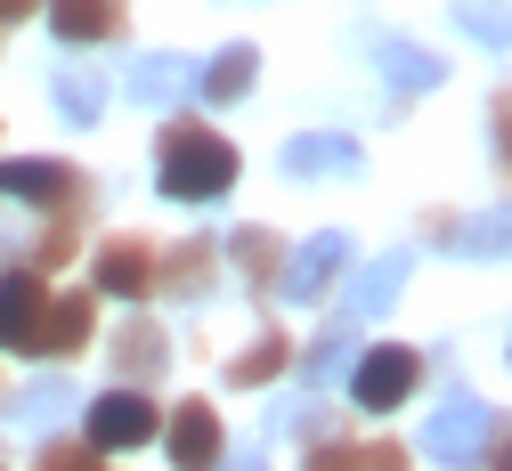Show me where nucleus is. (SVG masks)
<instances>
[{"label":"nucleus","mask_w":512,"mask_h":471,"mask_svg":"<svg viewBox=\"0 0 512 471\" xmlns=\"http://www.w3.org/2000/svg\"><path fill=\"white\" fill-rule=\"evenodd\" d=\"M155 187L171 204H220L236 187V147L220 130H204V122H171L155 139Z\"/></svg>","instance_id":"f257e3e1"},{"label":"nucleus","mask_w":512,"mask_h":471,"mask_svg":"<svg viewBox=\"0 0 512 471\" xmlns=\"http://www.w3.org/2000/svg\"><path fill=\"white\" fill-rule=\"evenodd\" d=\"M0 195H9V204H33V212L90 220V179H74L66 163H41V155H9L0 163Z\"/></svg>","instance_id":"f03ea898"},{"label":"nucleus","mask_w":512,"mask_h":471,"mask_svg":"<svg viewBox=\"0 0 512 471\" xmlns=\"http://www.w3.org/2000/svg\"><path fill=\"white\" fill-rule=\"evenodd\" d=\"M415 382H423V350H407V342H374V350H358L350 398H358L366 415H391V407H407V398H415Z\"/></svg>","instance_id":"7ed1b4c3"},{"label":"nucleus","mask_w":512,"mask_h":471,"mask_svg":"<svg viewBox=\"0 0 512 471\" xmlns=\"http://www.w3.org/2000/svg\"><path fill=\"white\" fill-rule=\"evenodd\" d=\"M358 268V244L342 236V228H317L301 252H285V277H277V293L285 301H326L342 277Z\"/></svg>","instance_id":"20e7f679"},{"label":"nucleus","mask_w":512,"mask_h":471,"mask_svg":"<svg viewBox=\"0 0 512 471\" xmlns=\"http://www.w3.org/2000/svg\"><path fill=\"white\" fill-rule=\"evenodd\" d=\"M82 244V220L74 212H33V220H0V268H57V260H74Z\"/></svg>","instance_id":"39448f33"},{"label":"nucleus","mask_w":512,"mask_h":471,"mask_svg":"<svg viewBox=\"0 0 512 471\" xmlns=\"http://www.w3.org/2000/svg\"><path fill=\"white\" fill-rule=\"evenodd\" d=\"M90 333H98V293H57V301H41V317H33V342H25V358H82L90 350Z\"/></svg>","instance_id":"423d86ee"},{"label":"nucleus","mask_w":512,"mask_h":471,"mask_svg":"<svg viewBox=\"0 0 512 471\" xmlns=\"http://www.w3.org/2000/svg\"><path fill=\"white\" fill-rule=\"evenodd\" d=\"M155 431H163V415H155L147 390H106V398H90V423H82V439H90L98 455H114V447H147Z\"/></svg>","instance_id":"0eeeda50"},{"label":"nucleus","mask_w":512,"mask_h":471,"mask_svg":"<svg viewBox=\"0 0 512 471\" xmlns=\"http://www.w3.org/2000/svg\"><path fill=\"white\" fill-rule=\"evenodd\" d=\"M488 398H472V390H447L439 398V415H431V431H423V447L439 455V463H472L480 455V439H488Z\"/></svg>","instance_id":"6e6552de"},{"label":"nucleus","mask_w":512,"mask_h":471,"mask_svg":"<svg viewBox=\"0 0 512 471\" xmlns=\"http://www.w3.org/2000/svg\"><path fill=\"white\" fill-rule=\"evenodd\" d=\"M90 293L147 301V293H155V244H147V236H106L98 260H90Z\"/></svg>","instance_id":"1a4fd4ad"},{"label":"nucleus","mask_w":512,"mask_h":471,"mask_svg":"<svg viewBox=\"0 0 512 471\" xmlns=\"http://www.w3.org/2000/svg\"><path fill=\"white\" fill-rule=\"evenodd\" d=\"M163 447H171V463H179V471H220V455H228L220 415L204 407V398H187V407H171V415H163Z\"/></svg>","instance_id":"9d476101"},{"label":"nucleus","mask_w":512,"mask_h":471,"mask_svg":"<svg viewBox=\"0 0 512 471\" xmlns=\"http://www.w3.org/2000/svg\"><path fill=\"white\" fill-rule=\"evenodd\" d=\"M407 268H415V252L399 244V252H382V260H366V268H350V293H342V317L350 325H366V317H382V309H391L399 301V285H407Z\"/></svg>","instance_id":"9b49d317"},{"label":"nucleus","mask_w":512,"mask_h":471,"mask_svg":"<svg viewBox=\"0 0 512 471\" xmlns=\"http://www.w3.org/2000/svg\"><path fill=\"white\" fill-rule=\"evenodd\" d=\"M212 285H220V252H212V236H179L171 252H155V293L204 301Z\"/></svg>","instance_id":"f8f14e48"},{"label":"nucleus","mask_w":512,"mask_h":471,"mask_svg":"<svg viewBox=\"0 0 512 471\" xmlns=\"http://www.w3.org/2000/svg\"><path fill=\"white\" fill-rule=\"evenodd\" d=\"M277 171L285 179H326V171L358 179V139H342V130H301V139H285Z\"/></svg>","instance_id":"ddd939ff"},{"label":"nucleus","mask_w":512,"mask_h":471,"mask_svg":"<svg viewBox=\"0 0 512 471\" xmlns=\"http://www.w3.org/2000/svg\"><path fill=\"white\" fill-rule=\"evenodd\" d=\"M122 25H131V0H49L57 41H114Z\"/></svg>","instance_id":"4468645a"},{"label":"nucleus","mask_w":512,"mask_h":471,"mask_svg":"<svg viewBox=\"0 0 512 471\" xmlns=\"http://www.w3.org/2000/svg\"><path fill=\"white\" fill-rule=\"evenodd\" d=\"M301 471H407L399 439H317Z\"/></svg>","instance_id":"2eb2a0df"},{"label":"nucleus","mask_w":512,"mask_h":471,"mask_svg":"<svg viewBox=\"0 0 512 471\" xmlns=\"http://www.w3.org/2000/svg\"><path fill=\"white\" fill-rule=\"evenodd\" d=\"M252 82H261V49H252V41H228L212 65H196V90H204L212 106H236V98H252Z\"/></svg>","instance_id":"dca6fc26"},{"label":"nucleus","mask_w":512,"mask_h":471,"mask_svg":"<svg viewBox=\"0 0 512 471\" xmlns=\"http://www.w3.org/2000/svg\"><path fill=\"white\" fill-rule=\"evenodd\" d=\"M41 277L33 268H0V350H25L33 342V317H41Z\"/></svg>","instance_id":"f3484780"},{"label":"nucleus","mask_w":512,"mask_h":471,"mask_svg":"<svg viewBox=\"0 0 512 471\" xmlns=\"http://www.w3.org/2000/svg\"><path fill=\"white\" fill-rule=\"evenodd\" d=\"M114 366H122V374H131V382L147 390V382L171 366V333H163L155 317H131V325L114 333Z\"/></svg>","instance_id":"a211bd4d"},{"label":"nucleus","mask_w":512,"mask_h":471,"mask_svg":"<svg viewBox=\"0 0 512 471\" xmlns=\"http://www.w3.org/2000/svg\"><path fill=\"white\" fill-rule=\"evenodd\" d=\"M431 244L464 252V260H496V252H512V212H480V220H447V212H439Z\"/></svg>","instance_id":"6ab92c4d"},{"label":"nucleus","mask_w":512,"mask_h":471,"mask_svg":"<svg viewBox=\"0 0 512 471\" xmlns=\"http://www.w3.org/2000/svg\"><path fill=\"white\" fill-rule=\"evenodd\" d=\"M374 65H382V82L407 90V98H423V90L447 82V65H439L431 49H415V41H374Z\"/></svg>","instance_id":"aec40b11"},{"label":"nucleus","mask_w":512,"mask_h":471,"mask_svg":"<svg viewBox=\"0 0 512 471\" xmlns=\"http://www.w3.org/2000/svg\"><path fill=\"white\" fill-rule=\"evenodd\" d=\"M131 98H139V106L196 98V65H187V57H131Z\"/></svg>","instance_id":"412c9836"},{"label":"nucleus","mask_w":512,"mask_h":471,"mask_svg":"<svg viewBox=\"0 0 512 471\" xmlns=\"http://www.w3.org/2000/svg\"><path fill=\"white\" fill-rule=\"evenodd\" d=\"M285 366H293V342H285V333L269 325V333H261V342H252L244 358H228V390H269Z\"/></svg>","instance_id":"4be33fe9"},{"label":"nucleus","mask_w":512,"mask_h":471,"mask_svg":"<svg viewBox=\"0 0 512 471\" xmlns=\"http://www.w3.org/2000/svg\"><path fill=\"white\" fill-rule=\"evenodd\" d=\"M228 260L244 268V285H277V277H285V236H277V228H236Z\"/></svg>","instance_id":"5701e85b"},{"label":"nucleus","mask_w":512,"mask_h":471,"mask_svg":"<svg viewBox=\"0 0 512 471\" xmlns=\"http://www.w3.org/2000/svg\"><path fill=\"white\" fill-rule=\"evenodd\" d=\"M66 407H74V382H66V374H41V382H25V390L9 398V423L41 431V423H57Z\"/></svg>","instance_id":"b1692460"},{"label":"nucleus","mask_w":512,"mask_h":471,"mask_svg":"<svg viewBox=\"0 0 512 471\" xmlns=\"http://www.w3.org/2000/svg\"><path fill=\"white\" fill-rule=\"evenodd\" d=\"M49 90H57V114H66L74 130H90V122L106 114V82L90 74V65H66V74H57Z\"/></svg>","instance_id":"393cba45"},{"label":"nucleus","mask_w":512,"mask_h":471,"mask_svg":"<svg viewBox=\"0 0 512 471\" xmlns=\"http://www.w3.org/2000/svg\"><path fill=\"white\" fill-rule=\"evenodd\" d=\"M350 350H358V342H350V317H342V325H326V333L309 342V358H301V382H334V374L350 366Z\"/></svg>","instance_id":"a878e982"},{"label":"nucleus","mask_w":512,"mask_h":471,"mask_svg":"<svg viewBox=\"0 0 512 471\" xmlns=\"http://www.w3.org/2000/svg\"><path fill=\"white\" fill-rule=\"evenodd\" d=\"M456 25H464L480 49H512V17L496 9V0H456Z\"/></svg>","instance_id":"bb28decb"},{"label":"nucleus","mask_w":512,"mask_h":471,"mask_svg":"<svg viewBox=\"0 0 512 471\" xmlns=\"http://www.w3.org/2000/svg\"><path fill=\"white\" fill-rule=\"evenodd\" d=\"M33 471H106V463H98V447H90V439H49Z\"/></svg>","instance_id":"cd10ccee"},{"label":"nucleus","mask_w":512,"mask_h":471,"mask_svg":"<svg viewBox=\"0 0 512 471\" xmlns=\"http://www.w3.org/2000/svg\"><path fill=\"white\" fill-rule=\"evenodd\" d=\"M488 130H496V171L512 179V82L496 90V106H488Z\"/></svg>","instance_id":"c85d7f7f"},{"label":"nucleus","mask_w":512,"mask_h":471,"mask_svg":"<svg viewBox=\"0 0 512 471\" xmlns=\"http://www.w3.org/2000/svg\"><path fill=\"white\" fill-rule=\"evenodd\" d=\"M480 455H488V471H512V415H496V423H488Z\"/></svg>","instance_id":"c756f323"},{"label":"nucleus","mask_w":512,"mask_h":471,"mask_svg":"<svg viewBox=\"0 0 512 471\" xmlns=\"http://www.w3.org/2000/svg\"><path fill=\"white\" fill-rule=\"evenodd\" d=\"M33 17V0H0V25H25Z\"/></svg>","instance_id":"7c9ffc66"}]
</instances>
